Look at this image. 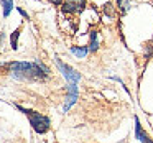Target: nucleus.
I'll return each instance as SVG.
<instances>
[{
  "mask_svg": "<svg viewBox=\"0 0 153 143\" xmlns=\"http://www.w3.org/2000/svg\"><path fill=\"white\" fill-rule=\"evenodd\" d=\"M7 67L10 69L12 76L17 77V79H43L50 73V69L41 63L18 61V63H8Z\"/></svg>",
  "mask_w": 153,
  "mask_h": 143,
  "instance_id": "f257e3e1",
  "label": "nucleus"
},
{
  "mask_svg": "<svg viewBox=\"0 0 153 143\" xmlns=\"http://www.w3.org/2000/svg\"><path fill=\"white\" fill-rule=\"evenodd\" d=\"M17 109L20 110L22 113H25V115L28 117L31 128H33L36 133H46L48 130H50L51 122H50V119H48L46 115H43V113L36 112V110L25 109V107H20V105H17Z\"/></svg>",
  "mask_w": 153,
  "mask_h": 143,
  "instance_id": "f03ea898",
  "label": "nucleus"
},
{
  "mask_svg": "<svg viewBox=\"0 0 153 143\" xmlns=\"http://www.w3.org/2000/svg\"><path fill=\"white\" fill-rule=\"evenodd\" d=\"M56 66H58V69L61 71V74L64 76V79L68 81V82H74V84H77L81 81V73H77L74 67H71L69 64H66V63H63V61L59 59V58H56Z\"/></svg>",
  "mask_w": 153,
  "mask_h": 143,
  "instance_id": "7ed1b4c3",
  "label": "nucleus"
},
{
  "mask_svg": "<svg viewBox=\"0 0 153 143\" xmlns=\"http://www.w3.org/2000/svg\"><path fill=\"white\" fill-rule=\"evenodd\" d=\"M86 7H87V0H66V2H63V12L71 15L81 13V12H84Z\"/></svg>",
  "mask_w": 153,
  "mask_h": 143,
  "instance_id": "20e7f679",
  "label": "nucleus"
},
{
  "mask_svg": "<svg viewBox=\"0 0 153 143\" xmlns=\"http://www.w3.org/2000/svg\"><path fill=\"white\" fill-rule=\"evenodd\" d=\"M66 89H68V96H66V102H64V105H63V112H68V110H69L74 104H76L77 97H79V89H77V84L68 82Z\"/></svg>",
  "mask_w": 153,
  "mask_h": 143,
  "instance_id": "39448f33",
  "label": "nucleus"
},
{
  "mask_svg": "<svg viewBox=\"0 0 153 143\" xmlns=\"http://www.w3.org/2000/svg\"><path fill=\"white\" fill-rule=\"evenodd\" d=\"M135 138L138 140L140 143H153V140L150 138V135L143 130L142 123H140L138 117H135Z\"/></svg>",
  "mask_w": 153,
  "mask_h": 143,
  "instance_id": "423d86ee",
  "label": "nucleus"
},
{
  "mask_svg": "<svg viewBox=\"0 0 153 143\" xmlns=\"http://www.w3.org/2000/svg\"><path fill=\"white\" fill-rule=\"evenodd\" d=\"M87 50H89L91 53H96V51L99 50V36H97L96 30H92L89 33V44H87Z\"/></svg>",
  "mask_w": 153,
  "mask_h": 143,
  "instance_id": "0eeeda50",
  "label": "nucleus"
},
{
  "mask_svg": "<svg viewBox=\"0 0 153 143\" xmlns=\"http://www.w3.org/2000/svg\"><path fill=\"white\" fill-rule=\"evenodd\" d=\"M71 53H73L76 58L82 59V58H86V56H87L89 50H87V48H84V46H71Z\"/></svg>",
  "mask_w": 153,
  "mask_h": 143,
  "instance_id": "6e6552de",
  "label": "nucleus"
},
{
  "mask_svg": "<svg viewBox=\"0 0 153 143\" xmlns=\"http://www.w3.org/2000/svg\"><path fill=\"white\" fill-rule=\"evenodd\" d=\"M0 4L4 7V17L7 18L10 15V12L13 10V0H0Z\"/></svg>",
  "mask_w": 153,
  "mask_h": 143,
  "instance_id": "1a4fd4ad",
  "label": "nucleus"
},
{
  "mask_svg": "<svg viewBox=\"0 0 153 143\" xmlns=\"http://www.w3.org/2000/svg\"><path fill=\"white\" fill-rule=\"evenodd\" d=\"M130 0H117V8H119L120 13H127L130 10Z\"/></svg>",
  "mask_w": 153,
  "mask_h": 143,
  "instance_id": "9d476101",
  "label": "nucleus"
},
{
  "mask_svg": "<svg viewBox=\"0 0 153 143\" xmlns=\"http://www.w3.org/2000/svg\"><path fill=\"white\" fill-rule=\"evenodd\" d=\"M18 38H20V28H17V30L12 33L10 36V44H12V50H17L18 48Z\"/></svg>",
  "mask_w": 153,
  "mask_h": 143,
  "instance_id": "9b49d317",
  "label": "nucleus"
},
{
  "mask_svg": "<svg viewBox=\"0 0 153 143\" xmlns=\"http://www.w3.org/2000/svg\"><path fill=\"white\" fill-rule=\"evenodd\" d=\"M18 12H20V15H22V17H23V18H27V20H30V15H28L27 12L23 10V8H18Z\"/></svg>",
  "mask_w": 153,
  "mask_h": 143,
  "instance_id": "f8f14e48",
  "label": "nucleus"
},
{
  "mask_svg": "<svg viewBox=\"0 0 153 143\" xmlns=\"http://www.w3.org/2000/svg\"><path fill=\"white\" fill-rule=\"evenodd\" d=\"M48 2H51L53 5H63V0H48Z\"/></svg>",
  "mask_w": 153,
  "mask_h": 143,
  "instance_id": "ddd939ff",
  "label": "nucleus"
},
{
  "mask_svg": "<svg viewBox=\"0 0 153 143\" xmlns=\"http://www.w3.org/2000/svg\"><path fill=\"white\" fill-rule=\"evenodd\" d=\"M4 38H5V35L0 33V46H2V43H4Z\"/></svg>",
  "mask_w": 153,
  "mask_h": 143,
  "instance_id": "4468645a",
  "label": "nucleus"
}]
</instances>
